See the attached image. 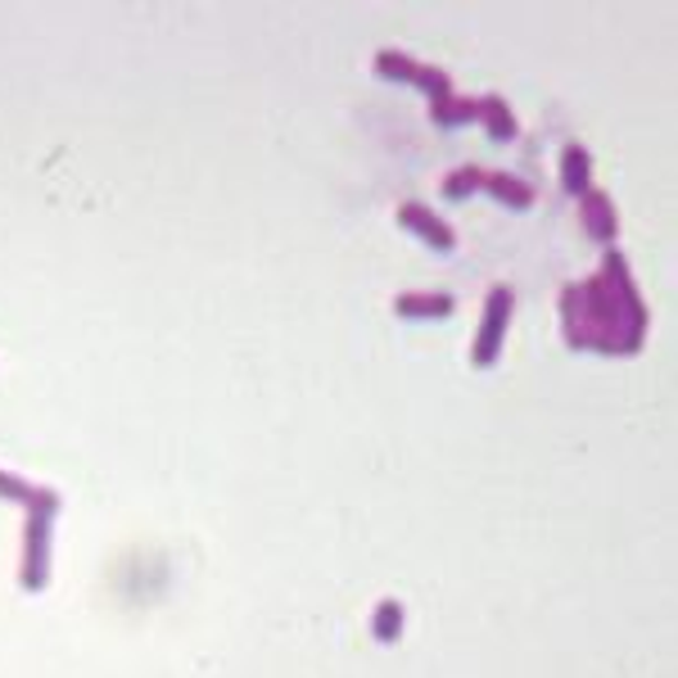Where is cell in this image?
Wrapping results in <instances>:
<instances>
[{
	"mask_svg": "<svg viewBox=\"0 0 678 678\" xmlns=\"http://www.w3.org/2000/svg\"><path fill=\"white\" fill-rule=\"evenodd\" d=\"M429 118L439 122V128H461V122H475L480 118V100H467V96H444L439 105H429Z\"/></svg>",
	"mask_w": 678,
	"mask_h": 678,
	"instance_id": "cell-12",
	"label": "cell"
},
{
	"mask_svg": "<svg viewBox=\"0 0 678 678\" xmlns=\"http://www.w3.org/2000/svg\"><path fill=\"white\" fill-rule=\"evenodd\" d=\"M394 313L412 317V322H444V317L457 313V299L452 294H398Z\"/></svg>",
	"mask_w": 678,
	"mask_h": 678,
	"instance_id": "cell-8",
	"label": "cell"
},
{
	"mask_svg": "<svg viewBox=\"0 0 678 678\" xmlns=\"http://www.w3.org/2000/svg\"><path fill=\"white\" fill-rule=\"evenodd\" d=\"M579 218H583V227H589V235L597 244H610L615 231H620V218H615V199L606 191H583L579 195Z\"/></svg>",
	"mask_w": 678,
	"mask_h": 678,
	"instance_id": "cell-7",
	"label": "cell"
},
{
	"mask_svg": "<svg viewBox=\"0 0 678 678\" xmlns=\"http://www.w3.org/2000/svg\"><path fill=\"white\" fill-rule=\"evenodd\" d=\"M480 122L488 128V136L493 141H516V113L507 109V100L503 96H480Z\"/></svg>",
	"mask_w": 678,
	"mask_h": 678,
	"instance_id": "cell-11",
	"label": "cell"
},
{
	"mask_svg": "<svg viewBox=\"0 0 678 678\" xmlns=\"http://www.w3.org/2000/svg\"><path fill=\"white\" fill-rule=\"evenodd\" d=\"M511 307H516L511 286H493V290H488V299H484V326H480L475 344H471V362L480 366V372H488V366L498 362V353H503V339H507Z\"/></svg>",
	"mask_w": 678,
	"mask_h": 678,
	"instance_id": "cell-2",
	"label": "cell"
},
{
	"mask_svg": "<svg viewBox=\"0 0 678 678\" xmlns=\"http://www.w3.org/2000/svg\"><path fill=\"white\" fill-rule=\"evenodd\" d=\"M50 525H55V516L27 511V525H23V570H19L23 593H41L46 583H50Z\"/></svg>",
	"mask_w": 678,
	"mask_h": 678,
	"instance_id": "cell-3",
	"label": "cell"
},
{
	"mask_svg": "<svg viewBox=\"0 0 678 678\" xmlns=\"http://www.w3.org/2000/svg\"><path fill=\"white\" fill-rule=\"evenodd\" d=\"M484 186V168H457L448 181H444V199H467Z\"/></svg>",
	"mask_w": 678,
	"mask_h": 678,
	"instance_id": "cell-14",
	"label": "cell"
},
{
	"mask_svg": "<svg viewBox=\"0 0 678 678\" xmlns=\"http://www.w3.org/2000/svg\"><path fill=\"white\" fill-rule=\"evenodd\" d=\"M484 191H488L493 199H503L507 208H530V204L538 199L530 181H520V177H511V172H484Z\"/></svg>",
	"mask_w": 678,
	"mask_h": 678,
	"instance_id": "cell-10",
	"label": "cell"
},
{
	"mask_svg": "<svg viewBox=\"0 0 678 678\" xmlns=\"http://www.w3.org/2000/svg\"><path fill=\"white\" fill-rule=\"evenodd\" d=\"M376 73H380L385 82H412V86H421L425 96H429V105H439L444 96H452V82H448L444 69L416 64V59L403 55V50H380V55H376Z\"/></svg>",
	"mask_w": 678,
	"mask_h": 678,
	"instance_id": "cell-4",
	"label": "cell"
},
{
	"mask_svg": "<svg viewBox=\"0 0 678 678\" xmlns=\"http://www.w3.org/2000/svg\"><path fill=\"white\" fill-rule=\"evenodd\" d=\"M646 303L633 286L629 258L620 250L602 254V271L593 281H574L561 290V335L570 349H597V353H638L646 339Z\"/></svg>",
	"mask_w": 678,
	"mask_h": 678,
	"instance_id": "cell-1",
	"label": "cell"
},
{
	"mask_svg": "<svg viewBox=\"0 0 678 678\" xmlns=\"http://www.w3.org/2000/svg\"><path fill=\"white\" fill-rule=\"evenodd\" d=\"M398 227L416 231V235L429 244V250H439V254H452V250H457V231L439 218L435 208H425V204H416V199L398 208Z\"/></svg>",
	"mask_w": 678,
	"mask_h": 678,
	"instance_id": "cell-5",
	"label": "cell"
},
{
	"mask_svg": "<svg viewBox=\"0 0 678 678\" xmlns=\"http://www.w3.org/2000/svg\"><path fill=\"white\" fill-rule=\"evenodd\" d=\"M561 186H566V195L593 191V154L583 145H566V154H561Z\"/></svg>",
	"mask_w": 678,
	"mask_h": 678,
	"instance_id": "cell-9",
	"label": "cell"
},
{
	"mask_svg": "<svg viewBox=\"0 0 678 678\" xmlns=\"http://www.w3.org/2000/svg\"><path fill=\"white\" fill-rule=\"evenodd\" d=\"M372 633H376V642H398V633H403V602L385 597L372 615Z\"/></svg>",
	"mask_w": 678,
	"mask_h": 678,
	"instance_id": "cell-13",
	"label": "cell"
},
{
	"mask_svg": "<svg viewBox=\"0 0 678 678\" xmlns=\"http://www.w3.org/2000/svg\"><path fill=\"white\" fill-rule=\"evenodd\" d=\"M0 498H10V503H19V507H27V511H46V516H59V507H64V498H59L55 488L27 484V480H19V475H10V471H0Z\"/></svg>",
	"mask_w": 678,
	"mask_h": 678,
	"instance_id": "cell-6",
	"label": "cell"
}]
</instances>
